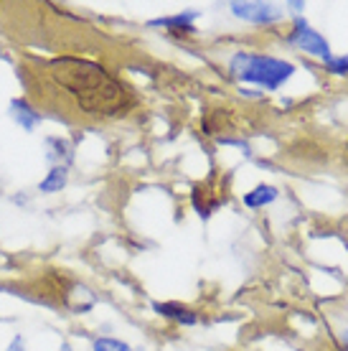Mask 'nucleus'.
Instances as JSON below:
<instances>
[{"instance_id": "nucleus-1", "label": "nucleus", "mask_w": 348, "mask_h": 351, "mask_svg": "<svg viewBox=\"0 0 348 351\" xmlns=\"http://www.w3.org/2000/svg\"><path fill=\"white\" fill-rule=\"evenodd\" d=\"M229 71L232 77L247 84H257L262 89H279V84H285L295 74V66L290 62L267 56V53L239 51L232 56Z\"/></svg>"}, {"instance_id": "nucleus-2", "label": "nucleus", "mask_w": 348, "mask_h": 351, "mask_svg": "<svg viewBox=\"0 0 348 351\" xmlns=\"http://www.w3.org/2000/svg\"><path fill=\"white\" fill-rule=\"evenodd\" d=\"M288 44L305 53H310V56H318L323 62L331 59V46H328V41L315 28H310V23L303 21V18H297L295 23H293V28H290L288 34Z\"/></svg>"}, {"instance_id": "nucleus-3", "label": "nucleus", "mask_w": 348, "mask_h": 351, "mask_svg": "<svg viewBox=\"0 0 348 351\" xmlns=\"http://www.w3.org/2000/svg\"><path fill=\"white\" fill-rule=\"evenodd\" d=\"M232 13L249 23H275L282 18V8L275 3H232Z\"/></svg>"}, {"instance_id": "nucleus-4", "label": "nucleus", "mask_w": 348, "mask_h": 351, "mask_svg": "<svg viewBox=\"0 0 348 351\" xmlns=\"http://www.w3.org/2000/svg\"><path fill=\"white\" fill-rule=\"evenodd\" d=\"M10 114H13V120H16L26 132H34L36 125L41 123V112H38L36 107L28 105L26 99H13V102H10Z\"/></svg>"}, {"instance_id": "nucleus-5", "label": "nucleus", "mask_w": 348, "mask_h": 351, "mask_svg": "<svg viewBox=\"0 0 348 351\" xmlns=\"http://www.w3.org/2000/svg\"><path fill=\"white\" fill-rule=\"evenodd\" d=\"M277 196H279V191L275 186L260 184V186H254L252 191L244 193V206H249V209H264V206L275 202Z\"/></svg>"}, {"instance_id": "nucleus-6", "label": "nucleus", "mask_w": 348, "mask_h": 351, "mask_svg": "<svg viewBox=\"0 0 348 351\" xmlns=\"http://www.w3.org/2000/svg\"><path fill=\"white\" fill-rule=\"evenodd\" d=\"M153 311H156L158 316L173 318V321H178V324H183V326H193L196 321H199L193 311L178 306V303H153Z\"/></svg>"}, {"instance_id": "nucleus-7", "label": "nucleus", "mask_w": 348, "mask_h": 351, "mask_svg": "<svg viewBox=\"0 0 348 351\" xmlns=\"http://www.w3.org/2000/svg\"><path fill=\"white\" fill-rule=\"evenodd\" d=\"M46 145L53 150H49L46 153V158L51 160L53 166H64L69 168V163L74 160V150H71V145L66 141H61V138H46Z\"/></svg>"}, {"instance_id": "nucleus-8", "label": "nucleus", "mask_w": 348, "mask_h": 351, "mask_svg": "<svg viewBox=\"0 0 348 351\" xmlns=\"http://www.w3.org/2000/svg\"><path fill=\"white\" fill-rule=\"evenodd\" d=\"M196 18H199L196 10H186V13H178V16L171 18H156V21H150V26L171 28V31H193V21Z\"/></svg>"}, {"instance_id": "nucleus-9", "label": "nucleus", "mask_w": 348, "mask_h": 351, "mask_svg": "<svg viewBox=\"0 0 348 351\" xmlns=\"http://www.w3.org/2000/svg\"><path fill=\"white\" fill-rule=\"evenodd\" d=\"M66 181H69V171H66L64 166H51V171L46 173V178L38 184V191L56 193V191H61V189L66 186Z\"/></svg>"}, {"instance_id": "nucleus-10", "label": "nucleus", "mask_w": 348, "mask_h": 351, "mask_svg": "<svg viewBox=\"0 0 348 351\" xmlns=\"http://www.w3.org/2000/svg\"><path fill=\"white\" fill-rule=\"evenodd\" d=\"M92 351H132V346L112 336H97L92 341Z\"/></svg>"}, {"instance_id": "nucleus-11", "label": "nucleus", "mask_w": 348, "mask_h": 351, "mask_svg": "<svg viewBox=\"0 0 348 351\" xmlns=\"http://www.w3.org/2000/svg\"><path fill=\"white\" fill-rule=\"evenodd\" d=\"M325 64H328V69L338 71V74H340V71H348V59H333V56H331Z\"/></svg>"}, {"instance_id": "nucleus-12", "label": "nucleus", "mask_w": 348, "mask_h": 351, "mask_svg": "<svg viewBox=\"0 0 348 351\" xmlns=\"http://www.w3.org/2000/svg\"><path fill=\"white\" fill-rule=\"evenodd\" d=\"M8 351H26V343H23V339H21V336H16V339H13V343L8 346Z\"/></svg>"}, {"instance_id": "nucleus-13", "label": "nucleus", "mask_w": 348, "mask_h": 351, "mask_svg": "<svg viewBox=\"0 0 348 351\" xmlns=\"http://www.w3.org/2000/svg\"><path fill=\"white\" fill-rule=\"evenodd\" d=\"M59 351H74V346H71V343L64 341V343H61V346H59Z\"/></svg>"}, {"instance_id": "nucleus-14", "label": "nucleus", "mask_w": 348, "mask_h": 351, "mask_svg": "<svg viewBox=\"0 0 348 351\" xmlns=\"http://www.w3.org/2000/svg\"><path fill=\"white\" fill-rule=\"evenodd\" d=\"M343 343H346V349H348V331L343 334Z\"/></svg>"}]
</instances>
